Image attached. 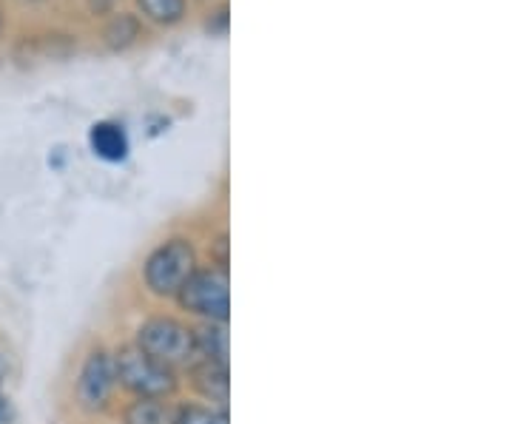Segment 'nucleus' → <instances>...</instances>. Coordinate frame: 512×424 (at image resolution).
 Masks as SVG:
<instances>
[{
    "label": "nucleus",
    "mask_w": 512,
    "mask_h": 424,
    "mask_svg": "<svg viewBox=\"0 0 512 424\" xmlns=\"http://www.w3.org/2000/svg\"><path fill=\"white\" fill-rule=\"evenodd\" d=\"M3 416H6V402L0 399V422H3Z\"/></svg>",
    "instance_id": "nucleus-13"
},
{
    "label": "nucleus",
    "mask_w": 512,
    "mask_h": 424,
    "mask_svg": "<svg viewBox=\"0 0 512 424\" xmlns=\"http://www.w3.org/2000/svg\"><path fill=\"white\" fill-rule=\"evenodd\" d=\"M137 348L165 368H194L200 362L194 328L174 316H151L137 328Z\"/></svg>",
    "instance_id": "nucleus-1"
},
{
    "label": "nucleus",
    "mask_w": 512,
    "mask_h": 424,
    "mask_svg": "<svg viewBox=\"0 0 512 424\" xmlns=\"http://www.w3.org/2000/svg\"><path fill=\"white\" fill-rule=\"evenodd\" d=\"M143 15L154 23L171 26L185 15V0H137Z\"/></svg>",
    "instance_id": "nucleus-10"
},
{
    "label": "nucleus",
    "mask_w": 512,
    "mask_h": 424,
    "mask_svg": "<svg viewBox=\"0 0 512 424\" xmlns=\"http://www.w3.org/2000/svg\"><path fill=\"white\" fill-rule=\"evenodd\" d=\"M194 336L200 362L228 365V322H205L202 328H194Z\"/></svg>",
    "instance_id": "nucleus-7"
},
{
    "label": "nucleus",
    "mask_w": 512,
    "mask_h": 424,
    "mask_svg": "<svg viewBox=\"0 0 512 424\" xmlns=\"http://www.w3.org/2000/svg\"><path fill=\"white\" fill-rule=\"evenodd\" d=\"M174 424H228V413L217 407L183 405L174 413Z\"/></svg>",
    "instance_id": "nucleus-11"
},
{
    "label": "nucleus",
    "mask_w": 512,
    "mask_h": 424,
    "mask_svg": "<svg viewBox=\"0 0 512 424\" xmlns=\"http://www.w3.org/2000/svg\"><path fill=\"white\" fill-rule=\"evenodd\" d=\"M194 271H197L194 245L185 237H174L151 251V257L143 265V279H146V288L151 294L168 299V296H177L185 279Z\"/></svg>",
    "instance_id": "nucleus-4"
},
{
    "label": "nucleus",
    "mask_w": 512,
    "mask_h": 424,
    "mask_svg": "<svg viewBox=\"0 0 512 424\" xmlns=\"http://www.w3.org/2000/svg\"><path fill=\"white\" fill-rule=\"evenodd\" d=\"M89 143H92V151L106 160V163H120L126 160L128 154V137L126 131L114 123H97L89 134Z\"/></svg>",
    "instance_id": "nucleus-8"
},
{
    "label": "nucleus",
    "mask_w": 512,
    "mask_h": 424,
    "mask_svg": "<svg viewBox=\"0 0 512 424\" xmlns=\"http://www.w3.org/2000/svg\"><path fill=\"white\" fill-rule=\"evenodd\" d=\"M177 302L183 311L202 316L205 322H228V316H231L228 268H220V265L197 268L177 291Z\"/></svg>",
    "instance_id": "nucleus-3"
},
{
    "label": "nucleus",
    "mask_w": 512,
    "mask_h": 424,
    "mask_svg": "<svg viewBox=\"0 0 512 424\" xmlns=\"http://www.w3.org/2000/svg\"><path fill=\"white\" fill-rule=\"evenodd\" d=\"M191 385L200 393L202 399L228 405V393H231V379H228V365H211V362H197L191 368Z\"/></svg>",
    "instance_id": "nucleus-6"
},
{
    "label": "nucleus",
    "mask_w": 512,
    "mask_h": 424,
    "mask_svg": "<svg viewBox=\"0 0 512 424\" xmlns=\"http://www.w3.org/2000/svg\"><path fill=\"white\" fill-rule=\"evenodd\" d=\"M114 388V359L106 351H92L77 376V405L86 413H100L109 407Z\"/></svg>",
    "instance_id": "nucleus-5"
},
{
    "label": "nucleus",
    "mask_w": 512,
    "mask_h": 424,
    "mask_svg": "<svg viewBox=\"0 0 512 424\" xmlns=\"http://www.w3.org/2000/svg\"><path fill=\"white\" fill-rule=\"evenodd\" d=\"M111 359H114L117 385L128 390L134 399H168L180 388L177 370L160 365L157 359H151L137 345H123Z\"/></svg>",
    "instance_id": "nucleus-2"
},
{
    "label": "nucleus",
    "mask_w": 512,
    "mask_h": 424,
    "mask_svg": "<svg viewBox=\"0 0 512 424\" xmlns=\"http://www.w3.org/2000/svg\"><path fill=\"white\" fill-rule=\"evenodd\" d=\"M3 379H6V362H3V356H0V385H3Z\"/></svg>",
    "instance_id": "nucleus-12"
},
{
    "label": "nucleus",
    "mask_w": 512,
    "mask_h": 424,
    "mask_svg": "<svg viewBox=\"0 0 512 424\" xmlns=\"http://www.w3.org/2000/svg\"><path fill=\"white\" fill-rule=\"evenodd\" d=\"M123 424H174V410L163 399H134L123 407Z\"/></svg>",
    "instance_id": "nucleus-9"
}]
</instances>
